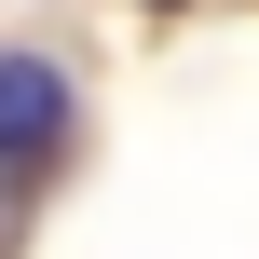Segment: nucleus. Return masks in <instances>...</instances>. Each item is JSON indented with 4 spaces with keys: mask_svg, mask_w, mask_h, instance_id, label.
I'll list each match as a JSON object with an SVG mask.
<instances>
[{
    "mask_svg": "<svg viewBox=\"0 0 259 259\" xmlns=\"http://www.w3.org/2000/svg\"><path fill=\"white\" fill-rule=\"evenodd\" d=\"M68 137V68L55 55H0V164H41Z\"/></svg>",
    "mask_w": 259,
    "mask_h": 259,
    "instance_id": "nucleus-1",
    "label": "nucleus"
},
{
    "mask_svg": "<svg viewBox=\"0 0 259 259\" xmlns=\"http://www.w3.org/2000/svg\"><path fill=\"white\" fill-rule=\"evenodd\" d=\"M164 14H178V0H164Z\"/></svg>",
    "mask_w": 259,
    "mask_h": 259,
    "instance_id": "nucleus-2",
    "label": "nucleus"
}]
</instances>
